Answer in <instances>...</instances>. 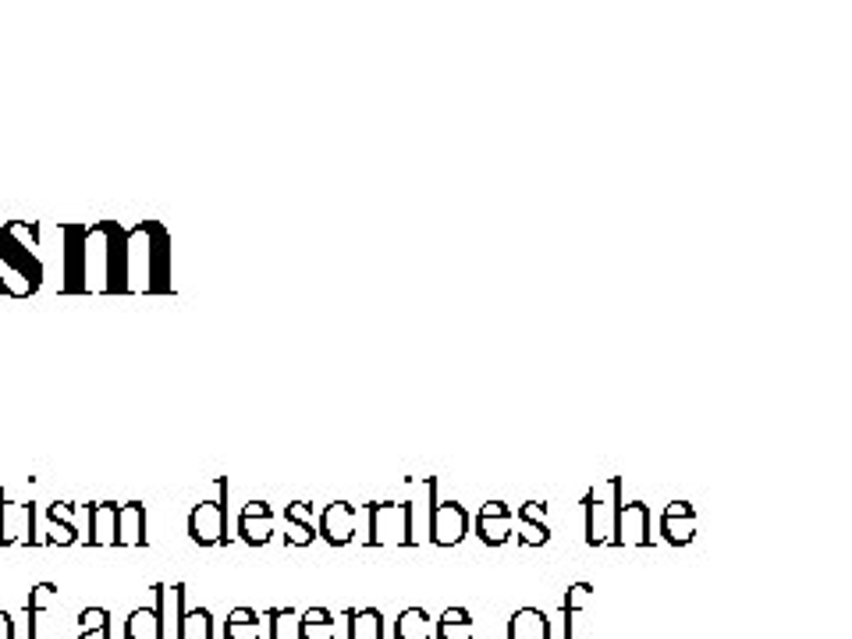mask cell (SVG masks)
Segmentation results:
<instances>
[{
    "mask_svg": "<svg viewBox=\"0 0 852 639\" xmlns=\"http://www.w3.org/2000/svg\"><path fill=\"white\" fill-rule=\"evenodd\" d=\"M470 533V516L459 501H438L430 508V543L433 548H459Z\"/></svg>",
    "mask_w": 852,
    "mask_h": 639,
    "instance_id": "cell-7",
    "label": "cell"
},
{
    "mask_svg": "<svg viewBox=\"0 0 852 639\" xmlns=\"http://www.w3.org/2000/svg\"><path fill=\"white\" fill-rule=\"evenodd\" d=\"M299 639H337V621L327 607H310L299 618Z\"/></svg>",
    "mask_w": 852,
    "mask_h": 639,
    "instance_id": "cell-25",
    "label": "cell"
},
{
    "mask_svg": "<svg viewBox=\"0 0 852 639\" xmlns=\"http://www.w3.org/2000/svg\"><path fill=\"white\" fill-rule=\"evenodd\" d=\"M0 639H14V618L0 607Z\"/></svg>",
    "mask_w": 852,
    "mask_h": 639,
    "instance_id": "cell-34",
    "label": "cell"
},
{
    "mask_svg": "<svg viewBox=\"0 0 852 639\" xmlns=\"http://www.w3.org/2000/svg\"><path fill=\"white\" fill-rule=\"evenodd\" d=\"M115 548H147V505L142 501L118 505Z\"/></svg>",
    "mask_w": 852,
    "mask_h": 639,
    "instance_id": "cell-17",
    "label": "cell"
},
{
    "mask_svg": "<svg viewBox=\"0 0 852 639\" xmlns=\"http://www.w3.org/2000/svg\"><path fill=\"white\" fill-rule=\"evenodd\" d=\"M433 636L438 639H473L476 636L473 615L465 611V607H447V611L438 618V626H433Z\"/></svg>",
    "mask_w": 852,
    "mask_h": 639,
    "instance_id": "cell-23",
    "label": "cell"
},
{
    "mask_svg": "<svg viewBox=\"0 0 852 639\" xmlns=\"http://www.w3.org/2000/svg\"><path fill=\"white\" fill-rule=\"evenodd\" d=\"M107 231V278H104V292L110 295H125L132 292L128 288V228H121L118 220H104Z\"/></svg>",
    "mask_w": 852,
    "mask_h": 639,
    "instance_id": "cell-9",
    "label": "cell"
},
{
    "mask_svg": "<svg viewBox=\"0 0 852 639\" xmlns=\"http://www.w3.org/2000/svg\"><path fill=\"white\" fill-rule=\"evenodd\" d=\"M238 537H242L249 548H267L274 540V508L267 501H249L242 511H238Z\"/></svg>",
    "mask_w": 852,
    "mask_h": 639,
    "instance_id": "cell-14",
    "label": "cell"
},
{
    "mask_svg": "<svg viewBox=\"0 0 852 639\" xmlns=\"http://www.w3.org/2000/svg\"><path fill=\"white\" fill-rule=\"evenodd\" d=\"M395 639H433V618L427 607H406L395 618Z\"/></svg>",
    "mask_w": 852,
    "mask_h": 639,
    "instance_id": "cell-21",
    "label": "cell"
},
{
    "mask_svg": "<svg viewBox=\"0 0 852 639\" xmlns=\"http://www.w3.org/2000/svg\"><path fill=\"white\" fill-rule=\"evenodd\" d=\"M654 537H650V505L633 501V505H622L618 508V519H615V540L611 548H650Z\"/></svg>",
    "mask_w": 852,
    "mask_h": 639,
    "instance_id": "cell-11",
    "label": "cell"
},
{
    "mask_svg": "<svg viewBox=\"0 0 852 639\" xmlns=\"http://www.w3.org/2000/svg\"><path fill=\"white\" fill-rule=\"evenodd\" d=\"M57 604V586L54 583H40L29 589V600H25V611H29V639H40L36 626H40V615L51 611Z\"/></svg>",
    "mask_w": 852,
    "mask_h": 639,
    "instance_id": "cell-27",
    "label": "cell"
},
{
    "mask_svg": "<svg viewBox=\"0 0 852 639\" xmlns=\"http://www.w3.org/2000/svg\"><path fill=\"white\" fill-rule=\"evenodd\" d=\"M508 639H551V621L540 607H519L508 618Z\"/></svg>",
    "mask_w": 852,
    "mask_h": 639,
    "instance_id": "cell-20",
    "label": "cell"
},
{
    "mask_svg": "<svg viewBox=\"0 0 852 639\" xmlns=\"http://www.w3.org/2000/svg\"><path fill=\"white\" fill-rule=\"evenodd\" d=\"M657 526H661L665 543H671V548H689L697 540V508L689 501H671L661 511V522Z\"/></svg>",
    "mask_w": 852,
    "mask_h": 639,
    "instance_id": "cell-13",
    "label": "cell"
},
{
    "mask_svg": "<svg viewBox=\"0 0 852 639\" xmlns=\"http://www.w3.org/2000/svg\"><path fill=\"white\" fill-rule=\"evenodd\" d=\"M516 533L522 548H543L551 540V526H548V505L543 501H526L516 516Z\"/></svg>",
    "mask_w": 852,
    "mask_h": 639,
    "instance_id": "cell-16",
    "label": "cell"
},
{
    "mask_svg": "<svg viewBox=\"0 0 852 639\" xmlns=\"http://www.w3.org/2000/svg\"><path fill=\"white\" fill-rule=\"evenodd\" d=\"M142 267V292H171V235L160 220H142L128 228V288Z\"/></svg>",
    "mask_w": 852,
    "mask_h": 639,
    "instance_id": "cell-2",
    "label": "cell"
},
{
    "mask_svg": "<svg viewBox=\"0 0 852 639\" xmlns=\"http://www.w3.org/2000/svg\"><path fill=\"white\" fill-rule=\"evenodd\" d=\"M43 224L40 220H8L0 228V295L4 299H29L43 288V260L40 249Z\"/></svg>",
    "mask_w": 852,
    "mask_h": 639,
    "instance_id": "cell-1",
    "label": "cell"
},
{
    "mask_svg": "<svg viewBox=\"0 0 852 639\" xmlns=\"http://www.w3.org/2000/svg\"><path fill=\"white\" fill-rule=\"evenodd\" d=\"M157 589V615H160V639H179L182 615H185V586H153Z\"/></svg>",
    "mask_w": 852,
    "mask_h": 639,
    "instance_id": "cell-15",
    "label": "cell"
},
{
    "mask_svg": "<svg viewBox=\"0 0 852 639\" xmlns=\"http://www.w3.org/2000/svg\"><path fill=\"white\" fill-rule=\"evenodd\" d=\"M516 533V519H511V508L505 501H487L476 511V537L487 543V548H505Z\"/></svg>",
    "mask_w": 852,
    "mask_h": 639,
    "instance_id": "cell-12",
    "label": "cell"
},
{
    "mask_svg": "<svg viewBox=\"0 0 852 639\" xmlns=\"http://www.w3.org/2000/svg\"><path fill=\"white\" fill-rule=\"evenodd\" d=\"M284 540L292 548H310L316 540V519H313V508L305 501H292L284 508Z\"/></svg>",
    "mask_w": 852,
    "mask_h": 639,
    "instance_id": "cell-19",
    "label": "cell"
},
{
    "mask_svg": "<svg viewBox=\"0 0 852 639\" xmlns=\"http://www.w3.org/2000/svg\"><path fill=\"white\" fill-rule=\"evenodd\" d=\"M366 519V543L369 548H391V543H401V548H416V526H412V505L401 501H377L363 511Z\"/></svg>",
    "mask_w": 852,
    "mask_h": 639,
    "instance_id": "cell-3",
    "label": "cell"
},
{
    "mask_svg": "<svg viewBox=\"0 0 852 639\" xmlns=\"http://www.w3.org/2000/svg\"><path fill=\"white\" fill-rule=\"evenodd\" d=\"M89 516V548H115V530H118V505L110 501H96L86 508Z\"/></svg>",
    "mask_w": 852,
    "mask_h": 639,
    "instance_id": "cell-18",
    "label": "cell"
},
{
    "mask_svg": "<svg viewBox=\"0 0 852 639\" xmlns=\"http://www.w3.org/2000/svg\"><path fill=\"white\" fill-rule=\"evenodd\" d=\"M590 604H593V586L590 583H572L565 600H561V615H565V639H575V621Z\"/></svg>",
    "mask_w": 852,
    "mask_h": 639,
    "instance_id": "cell-24",
    "label": "cell"
},
{
    "mask_svg": "<svg viewBox=\"0 0 852 639\" xmlns=\"http://www.w3.org/2000/svg\"><path fill=\"white\" fill-rule=\"evenodd\" d=\"M14 543H40L36 537V505L11 501L0 490V548H14Z\"/></svg>",
    "mask_w": 852,
    "mask_h": 639,
    "instance_id": "cell-5",
    "label": "cell"
},
{
    "mask_svg": "<svg viewBox=\"0 0 852 639\" xmlns=\"http://www.w3.org/2000/svg\"><path fill=\"white\" fill-rule=\"evenodd\" d=\"M110 615L104 611V607H86L83 615H78V632L83 629H96V626H107Z\"/></svg>",
    "mask_w": 852,
    "mask_h": 639,
    "instance_id": "cell-32",
    "label": "cell"
},
{
    "mask_svg": "<svg viewBox=\"0 0 852 639\" xmlns=\"http://www.w3.org/2000/svg\"><path fill=\"white\" fill-rule=\"evenodd\" d=\"M64 288L68 295H89L86 288V224H64Z\"/></svg>",
    "mask_w": 852,
    "mask_h": 639,
    "instance_id": "cell-6",
    "label": "cell"
},
{
    "mask_svg": "<svg viewBox=\"0 0 852 639\" xmlns=\"http://www.w3.org/2000/svg\"><path fill=\"white\" fill-rule=\"evenodd\" d=\"M224 530H228V516H224L220 498L199 501L188 511V537H192V543H199V548H217V543H224L228 540Z\"/></svg>",
    "mask_w": 852,
    "mask_h": 639,
    "instance_id": "cell-8",
    "label": "cell"
},
{
    "mask_svg": "<svg viewBox=\"0 0 852 639\" xmlns=\"http://www.w3.org/2000/svg\"><path fill=\"white\" fill-rule=\"evenodd\" d=\"M270 629H274V632H270V639H288V636H299V621H295V611H292V607H270Z\"/></svg>",
    "mask_w": 852,
    "mask_h": 639,
    "instance_id": "cell-30",
    "label": "cell"
},
{
    "mask_svg": "<svg viewBox=\"0 0 852 639\" xmlns=\"http://www.w3.org/2000/svg\"><path fill=\"white\" fill-rule=\"evenodd\" d=\"M78 639H110V621H107V626H96V629H83V632H78Z\"/></svg>",
    "mask_w": 852,
    "mask_h": 639,
    "instance_id": "cell-35",
    "label": "cell"
},
{
    "mask_svg": "<svg viewBox=\"0 0 852 639\" xmlns=\"http://www.w3.org/2000/svg\"><path fill=\"white\" fill-rule=\"evenodd\" d=\"M179 639H214V615L206 611V607H192V611H185Z\"/></svg>",
    "mask_w": 852,
    "mask_h": 639,
    "instance_id": "cell-29",
    "label": "cell"
},
{
    "mask_svg": "<svg viewBox=\"0 0 852 639\" xmlns=\"http://www.w3.org/2000/svg\"><path fill=\"white\" fill-rule=\"evenodd\" d=\"M348 639H384V615L377 607L348 611Z\"/></svg>",
    "mask_w": 852,
    "mask_h": 639,
    "instance_id": "cell-26",
    "label": "cell"
},
{
    "mask_svg": "<svg viewBox=\"0 0 852 639\" xmlns=\"http://www.w3.org/2000/svg\"><path fill=\"white\" fill-rule=\"evenodd\" d=\"M125 639H160V615L157 607H136L125 621Z\"/></svg>",
    "mask_w": 852,
    "mask_h": 639,
    "instance_id": "cell-28",
    "label": "cell"
},
{
    "mask_svg": "<svg viewBox=\"0 0 852 639\" xmlns=\"http://www.w3.org/2000/svg\"><path fill=\"white\" fill-rule=\"evenodd\" d=\"M263 636V618L256 615V607H235L224 621V639H260Z\"/></svg>",
    "mask_w": 852,
    "mask_h": 639,
    "instance_id": "cell-22",
    "label": "cell"
},
{
    "mask_svg": "<svg viewBox=\"0 0 852 639\" xmlns=\"http://www.w3.org/2000/svg\"><path fill=\"white\" fill-rule=\"evenodd\" d=\"M75 505L72 501H54L51 508H46V519L51 522H68V526H75Z\"/></svg>",
    "mask_w": 852,
    "mask_h": 639,
    "instance_id": "cell-33",
    "label": "cell"
},
{
    "mask_svg": "<svg viewBox=\"0 0 852 639\" xmlns=\"http://www.w3.org/2000/svg\"><path fill=\"white\" fill-rule=\"evenodd\" d=\"M43 543H51V548H75V543H78V526L51 522V533L43 537Z\"/></svg>",
    "mask_w": 852,
    "mask_h": 639,
    "instance_id": "cell-31",
    "label": "cell"
},
{
    "mask_svg": "<svg viewBox=\"0 0 852 639\" xmlns=\"http://www.w3.org/2000/svg\"><path fill=\"white\" fill-rule=\"evenodd\" d=\"M359 533V508L348 501H331L324 516L316 519V537H324L331 548H348Z\"/></svg>",
    "mask_w": 852,
    "mask_h": 639,
    "instance_id": "cell-10",
    "label": "cell"
},
{
    "mask_svg": "<svg viewBox=\"0 0 852 639\" xmlns=\"http://www.w3.org/2000/svg\"><path fill=\"white\" fill-rule=\"evenodd\" d=\"M618 508H622V476H611V479H604V484L586 490L583 511H586V543L590 548H611V540H615Z\"/></svg>",
    "mask_w": 852,
    "mask_h": 639,
    "instance_id": "cell-4",
    "label": "cell"
}]
</instances>
